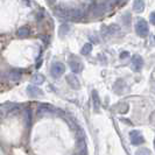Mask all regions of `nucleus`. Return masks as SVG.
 <instances>
[{
	"mask_svg": "<svg viewBox=\"0 0 155 155\" xmlns=\"http://www.w3.org/2000/svg\"><path fill=\"white\" fill-rule=\"evenodd\" d=\"M42 91L41 89L38 87L36 85H28L27 86V94L29 97H39V96H42Z\"/></svg>",
	"mask_w": 155,
	"mask_h": 155,
	"instance_id": "6e6552de",
	"label": "nucleus"
},
{
	"mask_svg": "<svg viewBox=\"0 0 155 155\" xmlns=\"http://www.w3.org/2000/svg\"><path fill=\"white\" fill-rule=\"evenodd\" d=\"M64 71H65V67H64V64L61 62L53 63V65H51V68H50V74H51V76L55 78L61 77L63 74H64Z\"/></svg>",
	"mask_w": 155,
	"mask_h": 155,
	"instance_id": "7ed1b4c3",
	"label": "nucleus"
},
{
	"mask_svg": "<svg viewBox=\"0 0 155 155\" xmlns=\"http://www.w3.org/2000/svg\"><path fill=\"white\" fill-rule=\"evenodd\" d=\"M135 31H137V34H138L139 36L146 38L148 35V31H149L148 23L146 22V20H143V19L140 18L139 20L137 21V25H135Z\"/></svg>",
	"mask_w": 155,
	"mask_h": 155,
	"instance_id": "f257e3e1",
	"label": "nucleus"
},
{
	"mask_svg": "<svg viewBox=\"0 0 155 155\" xmlns=\"http://www.w3.org/2000/svg\"><path fill=\"white\" fill-rule=\"evenodd\" d=\"M25 1H27V2H28V0H25Z\"/></svg>",
	"mask_w": 155,
	"mask_h": 155,
	"instance_id": "412c9836",
	"label": "nucleus"
},
{
	"mask_svg": "<svg viewBox=\"0 0 155 155\" xmlns=\"http://www.w3.org/2000/svg\"><path fill=\"white\" fill-rule=\"evenodd\" d=\"M51 110L49 109V105H41V107L39 110V114H43V113H48V112H50Z\"/></svg>",
	"mask_w": 155,
	"mask_h": 155,
	"instance_id": "2eb2a0df",
	"label": "nucleus"
},
{
	"mask_svg": "<svg viewBox=\"0 0 155 155\" xmlns=\"http://www.w3.org/2000/svg\"><path fill=\"white\" fill-rule=\"evenodd\" d=\"M92 50V45L91 43H85L83 48H82V50H81V54L82 55H87L90 54V51Z\"/></svg>",
	"mask_w": 155,
	"mask_h": 155,
	"instance_id": "ddd939ff",
	"label": "nucleus"
},
{
	"mask_svg": "<svg viewBox=\"0 0 155 155\" xmlns=\"http://www.w3.org/2000/svg\"><path fill=\"white\" fill-rule=\"evenodd\" d=\"M69 65H70V69L72 70L74 74H78V72H81L82 69H83V64H82V62L78 60L77 57L70 58Z\"/></svg>",
	"mask_w": 155,
	"mask_h": 155,
	"instance_id": "39448f33",
	"label": "nucleus"
},
{
	"mask_svg": "<svg viewBox=\"0 0 155 155\" xmlns=\"http://www.w3.org/2000/svg\"><path fill=\"white\" fill-rule=\"evenodd\" d=\"M85 15V9L83 7L78 8H67V15L65 18L70 19H81Z\"/></svg>",
	"mask_w": 155,
	"mask_h": 155,
	"instance_id": "f03ea898",
	"label": "nucleus"
},
{
	"mask_svg": "<svg viewBox=\"0 0 155 155\" xmlns=\"http://www.w3.org/2000/svg\"><path fill=\"white\" fill-rule=\"evenodd\" d=\"M127 56H128V53H123V54L120 55L121 58H125V57H127Z\"/></svg>",
	"mask_w": 155,
	"mask_h": 155,
	"instance_id": "6ab92c4d",
	"label": "nucleus"
},
{
	"mask_svg": "<svg viewBox=\"0 0 155 155\" xmlns=\"http://www.w3.org/2000/svg\"><path fill=\"white\" fill-rule=\"evenodd\" d=\"M31 82H33V84H35V85H40V84H42V83L45 82V77H43L41 74H35V75L31 77Z\"/></svg>",
	"mask_w": 155,
	"mask_h": 155,
	"instance_id": "f8f14e48",
	"label": "nucleus"
},
{
	"mask_svg": "<svg viewBox=\"0 0 155 155\" xmlns=\"http://www.w3.org/2000/svg\"><path fill=\"white\" fill-rule=\"evenodd\" d=\"M135 155H150V150L148 148H140L139 150H137Z\"/></svg>",
	"mask_w": 155,
	"mask_h": 155,
	"instance_id": "4468645a",
	"label": "nucleus"
},
{
	"mask_svg": "<svg viewBox=\"0 0 155 155\" xmlns=\"http://www.w3.org/2000/svg\"><path fill=\"white\" fill-rule=\"evenodd\" d=\"M92 106L94 111H98L99 107H101V99L98 97V93L97 91H93L92 92Z\"/></svg>",
	"mask_w": 155,
	"mask_h": 155,
	"instance_id": "9b49d317",
	"label": "nucleus"
},
{
	"mask_svg": "<svg viewBox=\"0 0 155 155\" xmlns=\"http://www.w3.org/2000/svg\"><path fill=\"white\" fill-rule=\"evenodd\" d=\"M150 22L153 23V25H155V12H153V13H150Z\"/></svg>",
	"mask_w": 155,
	"mask_h": 155,
	"instance_id": "a211bd4d",
	"label": "nucleus"
},
{
	"mask_svg": "<svg viewBox=\"0 0 155 155\" xmlns=\"http://www.w3.org/2000/svg\"><path fill=\"white\" fill-rule=\"evenodd\" d=\"M154 146H155V141H154Z\"/></svg>",
	"mask_w": 155,
	"mask_h": 155,
	"instance_id": "4be33fe9",
	"label": "nucleus"
},
{
	"mask_svg": "<svg viewBox=\"0 0 155 155\" xmlns=\"http://www.w3.org/2000/svg\"><path fill=\"white\" fill-rule=\"evenodd\" d=\"M67 82H68V84H69L72 89H76L78 90L79 87H81V83H79V81H78V78L74 75V74H70L67 76Z\"/></svg>",
	"mask_w": 155,
	"mask_h": 155,
	"instance_id": "0eeeda50",
	"label": "nucleus"
},
{
	"mask_svg": "<svg viewBox=\"0 0 155 155\" xmlns=\"http://www.w3.org/2000/svg\"><path fill=\"white\" fill-rule=\"evenodd\" d=\"M26 118H28V121H27V125H29L31 124V109H27L26 110Z\"/></svg>",
	"mask_w": 155,
	"mask_h": 155,
	"instance_id": "f3484780",
	"label": "nucleus"
},
{
	"mask_svg": "<svg viewBox=\"0 0 155 155\" xmlns=\"http://www.w3.org/2000/svg\"><path fill=\"white\" fill-rule=\"evenodd\" d=\"M29 28L27 27V26H22V27H20L18 31H16V35L19 36V38H21V39H23V38H27L28 35H29Z\"/></svg>",
	"mask_w": 155,
	"mask_h": 155,
	"instance_id": "9d476101",
	"label": "nucleus"
},
{
	"mask_svg": "<svg viewBox=\"0 0 155 155\" xmlns=\"http://www.w3.org/2000/svg\"><path fill=\"white\" fill-rule=\"evenodd\" d=\"M133 9L137 13H141L145 9V1L143 0H134L133 2Z\"/></svg>",
	"mask_w": 155,
	"mask_h": 155,
	"instance_id": "1a4fd4ad",
	"label": "nucleus"
},
{
	"mask_svg": "<svg viewBox=\"0 0 155 155\" xmlns=\"http://www.w3.org/2000/svg\"><path fill=\"white\" fill-rule=\"evenodd\" d=\"M131 67L133 71H140L143 67V60L140 55H134L131 60Z\"/></svg>",
	"mask_w": 155,
	"mask_h": 155,
	"instance_id": "20e7f679",
	"label": "nucleus"
},
{
	"mask_svg": "<svg viewBox=\"0 0 155 155\" xmlns=\"http://www.w3.org/2000/svg\"><path fill=\"white\" fill-rule=\"evenodd\" d=\"M68 31H69V26L68 25H62L61 26V29H60V35H63V33L67 34Z\"/></svg>",
	"mask_w": 155,
	"mask_h": 155,
	"instance_id": "dca6fc26",
	"label": "nucleus"
},
{
	"mask_svg": "<svg viewBox=\"0 0 155 155\" xmlns=\"http://www.w3.org/2000/svg\"><path fill=\"white\" fill-rule=\"evenodd\" d=\"M1 114H2V113H1V111H0V117H1Z\"/></svg>",
	"mask_w": 155,
	"mask_h": 155,
	"instance_id": "aec40b11",
	"label": "nucleus"
},
{
	"mask_svg": "<svg viewBox=\"0 0 155 155\" xmlns=\"http://www.w3.org/2000/svg\"><path fill=\"white\" fill-rule=\"evenodd\" d=\"M130 140H131V142H132V145L134 146H138V145H141V143H143V137L141 135V133L139 131H132V132L130 133Z\"/></svg>",
	"mask_w": 155,
	"mask_h": 155,
	"instance_id": "423d86ee",
	"label": "nucleus"
}]
</instances>
